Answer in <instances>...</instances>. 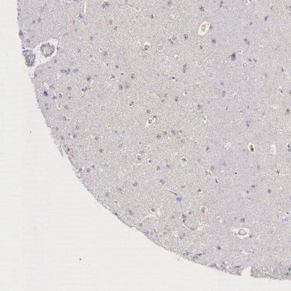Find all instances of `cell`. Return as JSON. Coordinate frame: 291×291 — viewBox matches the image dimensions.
<instances>
[{
    "label": "cell",
    "mask_w": 291,
    "mask_h": 291,
    "mask_svg": "<svg viewBox=\"0 0 291 291\" xmlns=\"http://www.w3.org/2000/svg\"><path fill=\"white\" fill-rule=\"evenodd\" d=\"M41 50H42V55H45V57H48L52 55L54 51H55V47L49 45V44H45V45L42 46Z\"/></svg>",
    "instance_id": "6da1fadb"
}]
</instances>
